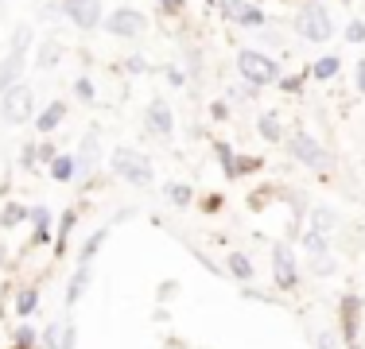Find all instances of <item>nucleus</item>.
<instances>
[{
    "label": "nucleus",
    "mask_w": 365,
    "mask_h": 349,
    "mask_svg": "<svg viewBox=\"0 0 365 349\" xmlns=\"http://www.w3.org/2000/svg\"><path fill=\"white\" fill-rule=\"evenodd\" d=\"M292 31L299 35L303 43H330L338 31L334 16H330V8L323 0H299V8H295L292 16Z\"/></svg>",
    "instance_id": "nucleus-1"
},
{
    "label": "nucleus",
    "mask_w": 365,
    "mask_h": 349,
    "mask_svg": "<svg viewBox=\"0 0 365 349\" xmlns=\"http://www.w3.org/2000/svg\"><path fill=\"white\" fill-rule=\"evenodd\" d=\"M109 171L117 174L120 182H128V187H140V190H148V187L155 182L152 160H148L144 152H136V147H113V152H109Z\"/></svg>",
    "instance_id": "nucleus-2"
},
{
    "label": "nucleus",
    "mask_w": 365,
    "mask_h": 349,
    "mask_svg": "<svg viewBox=\"0 0 365 349\" xmlns=\"http://www.w3.org/2000/svg\"><path fill=\"white\" fill-rule=\"evenodd\" d=\"M233 66H237L241 82L260 85V90L280 78V63H276V55H268V51H260V47H241L237 55H233Z\"/></svg>",
    "instance_id": "nucleus-3"
},
{
    "label": "nucleus",
    "mask_w": 365,
    "mask_h": 349,
    "mask_svg": "<svg viewBox=\"0 0 365 349\" xmlns=\"http://www.w3.org/2000/svg\"><path fill=\"white\" fill-rule=\"evenodd\" d=\"M0 120L12 128L36 120V85H28V78L16 82L8 93H0Z\"/></svg>",
    "instance_id": "nucleus-4"
},
{
    "label": "nucleus",
    "mask_w": 365,
    "mask_h": 349,
    "mask_svg": "<svg viewBox=\"0 0 365 349\" xmlns=\"http://www.w3.org/2000/svg\"><path fill=\"white\" fill-rule=\"evenodd\" d=\"M284 147H288V155L295 163H303L307 171H327L330 167V152L311 132H303V128H295V132L284 136Z\"/></svg>",
    "instance_id": "nucleus-5"
},
{
    "label": "nucleus",
    "mask_w": 365,
    "mask_h": 349,
    "mask_svg": "<svg viewBox=\"0 0 365 349\" xmlns=\"http://www.w3.org/2000/svg\"><path fill=\"white\" fill-rule=\"evenodd\" d=\"M272 283H276V291H295V287L303 283V268H299L295 249L288 241L272 244Z\"/></svg>",
    "instance_id": "nucleus-6"
},
{
    "label": "nucleus",
    "mask_w": 365,
    "mask_h": 349,
    "mask_svg": "<svg viewBox=\"0 0 365 349\" xmlns=\"http://www.w3.org/2000/svg\"><path fill=\"white\" fill-rule=\"evenodd\" d=\"M101 31L113 35V39H140V35L148 31V16L140 12V8H113V12H106V20H101Z\"/></svg>",
    "instance_id": "nucleus-7"
},
{
    "label": "nucleus",
    "mask_w": 365,
    "mask_h": 349,
    "mask_svg": "<svg viewBox=\"0 0 365 349\" xmlns=\"http://www.w3.org/2000/svg\"><path fill=\"white\" fill-rule=\"evenodd\" d=\"M361 314H365V303L361 295H346L338 303V330H342V345L346 349H361Z\"/></svg>",
    "instance_id": "nucleus-8"
},
{
    "label": "nucleus",
    "mask_w": 365,
    "mask_h": 349,
    "mask_svg": "<svg viewBox=\"0 0 365 349\" xmlns=\"http://www.w3.org/2000/svg\"><path fill=\"white\" fill-rule=\"evenodd\" d=\"M63 16L78 31H98L106 20V0H63Z\"/></svg>",
    "instance_id": "nucleus-9"
},
{
    "label": "nucleus",
    "mask_w": 365,
    "mask_h": 349,
    "mask_svg": "<svg viewBox=\"0 0 365 349\" xmlns=\"http://www.w3.org/2000/svg\"><path fill=\"white\" fill-rule=\"evenodd\" d=\"M144 128L152 132L155 140H171L175 136V113H171V105L163 98H152L144 109Z\"/></svg>",
    "instance_id": "nucleus-10"
},
{
    "label": "nucleus",
    "mask_w": 365,
    "mask_h": 349,
    "mask_svg": "<svg viewBox=\"0 0 365 349\" xmlns=\"http://www.w3.org/2000/svg\"><path fill=\"white\" fill-rule=\"evenodd\" d=\"M78 174H93L101 163V132L98 128H90V132L82 136V144H78Z\"/></svg>",
    "instance_id": "nucleus-11"
},
{
    "label": "nucleus",
    "mask_w": 365,
    "mask_h": 349,
    "mask_svg": "<svg viewBox=\"0 0 365 349\" xmlns=\"http://www.w3.org/2000/svg\"><path fill=\"white\" fill-rule=\"evenodd\" d=\"M303 222H307V229H319V233H327V237H334V233L342 229V214H338L334 206H311L307 214H303Z\"/></svg>",
    "instance_id": "nucleus-12"
},
{
    "label": "nucleus",
    "mask_w": 365,
    "mask_h": 349,
    "mask_svg": "<svg viewBox=\"0 0 365 349\" xmlns=\"http://www.w3.org/2000/svg\"><path fill=\"white\" fill-rule=\"evenodd\" d=\"M66 113H71V105L55 98V101L43 105V113H36V120H31V125H36L39 136H51V132H58V125L66 120Z\"/></svg>",
    "instance_id": "nucleus-13"
},
{
    "label": "nucleus",
    "mask_w": 365,
    "mask_h": 349,
    "mask_svg": "<svg viewBox=\"0 0 365 349\" xmlns=\"http://www.w3.org/2000/svg\"><path fill=\"white\" fill-rule=\"evenodd\" d=\"M24 74H28V55L8 51V55L0 58V93H8L16 82H24Z\"/></svg>",
    "instance_id": "nucleus-14"
},
{
    "label": "nucleus",
    "mask_w": 365,
    "mask_h": 349,
    "mask_svg": "<svg viewBox=\"0 0 365 349\" xmlns=\"http://www.w3.org/2000/svg\"><path fill=\"white\" fill-rule=\"evenodd\" d=\"M78 225V206H66L63 214H58V229H55V241H51V252H55L58 260L71 252V233Z\"/></svg>",
    "instance_id": "nucleus-15"
},
{
    "label": "nucleus",
    "mask_w": 365,
    "mask_h": 349,
    "mask_svg": "<svg viewBox=\"0 0 365 349\" xmlns=\"http://www.w3.org/2000/svg\"><path fill=\"white\" fill-rule=\"evenodd\" d=\"M257 136L264 140V144H272V147H280L284 144V120H280V113H272V109H264V113H257Z\"/></svg>",
    "instance_id": "nucleus-16"
},
{
    "label": "nucleus",
    "mask_w": 365,
    "mask_h": 349,
    "mask_svg": "<svg viewBox=\"0 0 365 349\" xmlns=\"http://www.w3.org/2000/svg\"><path fill=\"white\" fill-rule=\"evenodd\" d=\"M90 283H93V264H78L71 272V283H66V307H78L82 295L90 291Z\"/></svg>",
    "instance_id": "nucleus-17"
},
{
    "label": "nucleus",
    "mask_w": 365,
    "mask_h": 349,
    "mask_svg": "<svg viewBox=\"0 0 365 349\" xmlns=\"http://www.w3.org/2000/svg\"><path fill=\"white\" fill-rule=\"evenodd\" d=\"M338 74H342V58H338V55H319L315 63L307 66V78H311V82H319V85H330Z\"/></svg>",
    "instance_id": "nucleus-18"
},
{
    "label": "nucleus",
    "mask_w": 365,
    "mask_h": 349,
    "mask_svg": "<svg viewBox=\"0 0 365 349\" xmlns=\"http://www.w3.org/2000/svg\"><path fill=\"white\" fill-rule=\"evenodd\" d=\"M12 311H16V318H31V314L39 311V283H20L16 287Z\"/></svg>",
    "instance_id": "nucleus-19"
},
{
    "label": "nucleus",
    "mask_w": 365,
    "mask_h": 349,
    "mask_svg": "<svg viewBox=\"0 0 365 349\" xmlns=\"http://www.w3.org/2000/svg\"><path fill=\"white\" fill-rule=\"evenodd\" d=\"M63 58H66V43L55 39V35H47V39L39 43V51H36V66L39 70H55Z\"/></svg>",
    "instance_id": "nucleus-20"
},
{
    "label": "nucleus",
    "mask_w": 365,
    "mask_h": 349,
    "mask_svg": "<svg viewBox=\"0 0 365 349\" xmlns=\"http://www.w3.org/2000/svg\"><path fill=\"white\" fill-rule=\"evenodd\" d=\"M225 276H233L237 283H253L257 279L253 256H245V252H230V256H225Z\"/></svg>",
    "instance_id": "nucleus-21"
},
{
    "label": "nucleus",
    "mask_w": 365,
    "mask_h": 349,
    "mask_svg": "<svg viewBox=\"0 0 365 349\" xmlns=\"http://www.w3.org/2000/svg\"><path fill=\"white\" fill-rule=\"evenodd\" d=\"M299 249L307 252V256H323V252H334V244H330L327 233L307 229V225H303V229H299Z\"/></svg>",
    "instance_id": "nucleus-22"
},
{
    "label": "nucleus",
    "mask_w": 365,
    "mask_h": 349,
    "mask_svg": "<svg viewBox=\"0 0 365 349\" xmlns=\"http://www.w3.org/2000/svg\"><path fill=\"white\" fill-rule=\"evenodd\" d=\"M47 174H51L55 182H74V174H78V160H74L71 152H58L55 160L47 163Z\"/></svg>",
    "instance_id": "nucleus-23"
},
{
    "label": "nucleus",
    "mask_w": 365,
    "mask_h": 349,
    "mask_svg": "<svg viewBox=\"0 0 365 349\" xmlns=\"http://www.w3.org/2000/svg\"><path fill=\"white\" fill-rule=\"evenodd\" d=\"M233 24H237V28H245V31H260V28L268 24V12L257 4V0H249V4L241 8L237 16H233Z\"/></svg>",
    "instance_id": "nucleus-24"
},
{
    "label": "nucleus",
    "mask_w": 365,
    "mask_h": 349,
    "mask_svg": "<svg viewBox=\"0 0 365 349\" xmlns=\"http://www.w3.org/2000/svg\"><path fill=\"white\" fill-rule=\"evenodd\" d=\"M210 147H214V160L222 163V174H225V179H241V174H237V152H233L230 140H214Z\"/></svg>",
    "instance_id": "nucleus-25"
},
{
    "label": "nucleus",
    "mask_w": 365,
    "mask_h": 349,
    "mask_svg": "<svg viewBox=\"0 0 365 349\" xmlns=\"http://www.w3.org/2000/svg\"><path fill=\"white\" fill-rule=\"evenodd\" d=\"M109 241V225H101V229H93L90 237L82 241V249H78V264H93V256L101 252V244Z\"/></svg>",
    "instance_id": "nucleus-26"
},
{
    "label": "nucleus",
    "mask_w": 365,
    "mask_h": 349,
    "mask_svg": "<svg viewBox=\"0 0 365 349\" xmlns=\"http://www.w3.org/2000/svg\"><path fill=\"white\" fill-rule=\"evenodd\" d=\"M8 349H39V330L31 326V318H20V326L12 330V345Z\"/></svg>",
    "instance_id": "nucleus-27"
},
{
    "label": "nucleus",
    "mask_w": 365,
    "mask_h": 349,
    "mask_svg": "<svg viewBox=\"0 0 365 349\" xmlns=\"http://www.w3.org/2000/svg\"><path fill=\"white\" fill-rule=\"evenodd\" d=\"M163 194H168V202L175 209H187L190 202H195V187H187V182H168L163 187Z\"/></svg>",
    "instance_id": "nucleus-28"
},
{
    "label": "nucleus",
    "mask_w": 365,
    "mask_h": 349,
    "mask_svg": "<svg viewBox=\"0 0 365 349\" xmlns=\"http://www.w3.org/2000/svg\"><path fill=\"white\" fill-rule=\"evenodd\" d=\"M16 225H28V206L24 202H8L0 209V229H16Z\"/></svg>",
    "instance_id": "nucleus-29"
},
{
    "label": "nucleus",
    "mask_w": 365,
    "mask_h": 349,
    "mask_svg": "<svg viewBox=\"0 0 365 349\" xmlns=\"http://www.w3.org/2000/svg\"><path fill=\"white\" fill-rule=\"evenodd\" d=\"M31 43H36V31H31V24H28V20L16 24V28H12V43H8V51H20V55H28Z\"/></svg>",
    "instance_id": "nucleus-30"
},
{
    "label": "nucleus",
    "mask_w": 365,
    "mask_h": 349,
    "mask_svg": "<svg viewBox=\"0 0 365 349\" xmlns=\"http://www.w3.org/2000/svg\"><path fill=\"white\" fill-rule=\"evenodd\" d=\"M307 272H311V276H319V279L334 276V272H338L334 252H323V256H307Z\"/></svg>",
    "instance_id": "nucleus-31"
},
{
    "label": "nucleus",
    "mask_w": 365,
    "mask_h": 349,
    "mask_svg": "<svg viewBox=\"0 0 365 349\" xmlns=\"http://www.w3.org/2000/svg\"><path fill=\"white\" fill-rule=\"evenodd\" d=\"M58 338H63V326H58V318H55L51 326L39 330V349H58Z\"/></svg>",
    "instance_id": "nucleus-32"
},
{
    "label": "nucleus",
    "mask_w": 365,
    "mask_h": 349,
    "mask_svg": "<svg viewBox=\"0 0 365 349\" xmlns=\"http://www.w3.org/2000/svg\"><path fill=\"white\" fill-rule=\"evenodd\" d=\"M276 82H280V90H284V93H299L303 85L311 82V78H307V70H303V74H288V78L280 74V78H276Z\"/></svg>",
    "instance_id": "nucleus-33"
},
{
    "label": "nucleus",
    "mask_w": 365,
    "mask_h": 349,
    "mask_svg": "<svg viewBox=\"0 0 365 349\" xmlns=\"http://www.w3.org/2000/svg\"><path fill=\"white\" fill-rule=\"evenodd\" d=\"M71 90H74V98L78 101H93V98H98V90H93V82H90V78H74V85H71Z\"/></svg>",
    "instance_id": "nucleus-34"
},
{
    "label": "nucleus",
    "mask_w": 365,
    "mask_h": 349,
    "mask_svg": "<svg viewBox=\"0 0 365 349\" xmlns=\"http://www.w3.org/2000/svg\"><path fill=\"white\" fill-rule=\"evenodd\" d=\"M342 35H346V43H350V47H361V43H365V20H350Z\"/></svg>",
    "instance_id": "nucleus-35"
},
{
    "label": "nucleus",
    "mask_w": 365,
    "mask_h": 349,
    "mask_svg": "<svg viewBox=\"0 0 365 349\" xmlns=\"http://www.w3.org/2000/svg\"><path fill=\"white\" fill-rule=\"evenodd\" d=\"M260 167H264V160H260V155H245V152L237 155V174H257Z\"/></svg>",
    "instance_id": "nucleus-36"
},
{
    "label": "nucleus",
    "mask_w": 365,
    "mask_h": 349,
    "mask_svg": "<svg viewBox=\"0 0 365 349\" xmlns=\"http://www.w3.org/2000/svg\"><path fill=\"white\" fill-rule=\"evenodd\" d=\"M311 338H315V345H319V349H346V345H342V338H338L334 330H319V334H311Z\"/></svg>",
    "instance_id": "nucleus-37"
},
{
    "label": "nucleus",
    "mask_w": 365,
    "mask_h": 349,
    "mask_svg": "<svg viewBox=\"0 0 365 349\" xmlns=\"http://www.w3.org/2000/svg\"><path fill=\"white\" fill-rule=\"evenodd\" d=\"M163 78H168L171 90H182V85L190 82V74H187V70H179V66H163Z\"/></svg>",
    "instance_id": "nucleus-38"
},
{
    "label": "nucleus",
    "mask_w": 365,
    "mask_h": 349,
    "mask_svg": "<svg viewBox=\"0 0 365 349\" xmlns=\"http://www.w3.org/2000/svg\"><path fill=\"white\" fill-rule=\"evenodd\" d=\"M245 4H249V0H218V16H222V20H230V24H233V16H237Z\"/></svg>",
    "instance_id": "nucleus-39"
},
{
    "label": "nucleus",
    "mask_w": 365,
    "mask_h": 349,
    "mask_svg": "<svg viewBox=\"0 0 365 349\" xmlns=\"http://www.w3.org/2000/svg\"><path fill=\"white\" fill-rule=\"evenodd\" d=\"M55 155H58V144H55V140H43V144H36V160L43 163V167H47Z\"/></svg>",
    "instance_id": "nucleus-40"
},
{
    "label": "nucleus",
    "mask_w": 365,
    "mask_h": 349,
    "mask_svg": "<svg viewBox=\"0 0 365 349\" xmlns=\"http://www.w3.org/2000/svg\"><path fill=\"white\" fill-rule=\"evenodd\" d=\"M120 70H125V74H148V70H152V63H148V58H140V55H128Z\"/></svg>",
    "instance_id": "nucleus-41"
},
{
    "label": "nucleus",
    "mask_w": 365,
    "mask_h": 349,
    "mask_svg": "<svg viewBox=\"0 0 365 349\" xmlns=\"http://www.w3.org/2000/svg\"><path fill=\"white\" fill-rule=\"evenodd\" d=\"M210 120H230V98H218V101H210Z\"/></svg>",
    "instance_id": "nucleus-42"
},
{
    "label": "nucleus",
    "mask_w": 365,
    "mask_h": 349,
    "mask_svg": "<svg viewBox=\"0 0 365 349\" xmlns=\"http://www.w3.org/2000/svg\"><path fill=\"white\" fill-rule=\"evenodd\" d=\"M58 349H78V330L71 322H63V338H58Z\"/></svg>",
    "instance_id": "nucleus-43"
},
{
    "label": "nucleus",
    "mask_w": 365,
    "mask_h": 349,
    "mask_svg": "<svg viewBox=\"0 0 365 349\" xmlns=\"http://www.w3.org/2000/svg\"><path fill=\"white\" fill-rule=\"evenodd\" d=\"M20 167H28V171H36V167H39V160H36V144H24V152H20Z\"/></svg>",
    "instance_id": "nucleus-44"
},
{
    "label": "nucleus",
    "mask_w": 365,
    "mask_h": 349,
    "mask_svg": "<svg viewBox=\"0 0 365 349\" xmlns=\"http://www.w3.org/2000/svg\"><path fill=\"white\" fill-rule=\"evenodd\" d=\"M155 4H160L163 16H179L182 8H187V0H155Z\"/></svg>",
    "instance_id": "nucleus-45"
},
{
    "label": "nucleus",
    "mask_w": 365,
    "mask_h": 349,
    "mask_svg": "<svg viewBox=\"0 0 365 349\" xmlns=\"http://www.w3.org/2000/svg\"><path fill=\"white\" fill-rule=\"evenodd\" d=\"M354 90L365 93V58H358V66H354Z\"/></svg>",
    "instance_id": "nucleus-46"
},
{
    "label": "nucleus",
    "mask_w": 365,
    "mask_h": 349,
    "mask_svg": "<svg viewBox=\"0 0 365 349\" xmlns=\"http://www.w3.org/2000/svg\"><path fill=\"white\" fill-rule=\"evenodd\" d=\"M222 202H225L222 194H206V198H202V209H206V214H218V209H222Z\"/></svg>",
    "instance_id": "nucleus-47"
}]
</instances>
